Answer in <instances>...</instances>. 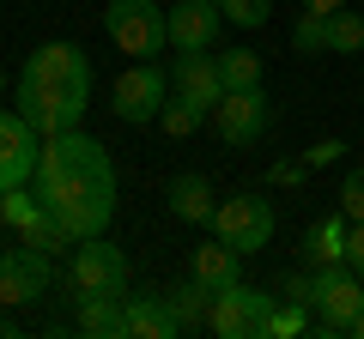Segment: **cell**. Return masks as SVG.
<instances>
[{
	"instance_id": "1",
	"label": "cell",
	"mask_w": 364,
	"mask_h": 339,
	"mask_svg": "<svg viewBox=\"0 0 364 339\" xmlns=\"http://www.w3.org/2000/svg\"><path fill=\"white\" fill-rule=\"evenodd\" d=\"M37 200L73 230V243L104 236L109 218H116V164H109V152L79 128L49 133L37 157Z\"/></svg>"
},
{
	"instance_id": "2",
	"label": "cell",
	"mask_w": 364,
	"mask_h": 339,
	"mask_svg": "<svg viewBox=\"0 0 364 339\" xmlns=\"http://www.w3.org/2000/svg\"><path fill=\"white\" fill-rule=\"evenodd\" d=\"M91 97V61L79 43H43L18 73V116L37 133H67L79 128Z\"/></svg>"
},
{
	"instance_id": "3",
	"label": "cell",
	"mask_w": 364,
	"mask_h": 339,
	"mask_svg": "<svg viewBox=\"0 0 364 339\" xmlns=\"http://www.w3.org/2000/svg\"><path fill=\"white\" fill-rule=\"evenodd\" d=\"M104 30H109V43H116L122 55L152 61V55L170 49V6H158V0H109Z\"/></svg>"
},
{
	"instance_id": "4",
	"label": "cell",
	"mask_w": 364,
	"mask_h": 339,
	"mask_svg": "<svg viewBox=\"0 0 364 339\" xmlns=\"http://www.w3.org/2000/svg\"><path fill=\"white\" fill-rule=\"evenodd\" d=\"M310 303H316V333L340 339V333H352V321L364 315V279L352 273L346 261L340 267H316L310 273Z\"/></svg>"
},
{
	"instance_id": "5",
	"label": "cell",
	"mask_w": 364,
	"mask_h": 339,
	"mask_svg": "<svg viewBox=\"0 0 364 339\" xmlns=\"http://www.w3.org/2000/svg\"><path fill=\"white\" fill-rule=\"evenodd\" d=\"M67 285H73V297H128V255L109 236H85V243H73Z\"/></svg>"
},
{
	"instance_id": "6",
	"label": "cell",
	"mask_w": 364,
	"mask_h": 339,
	"mask_svg": "<svg viewBox=\"0 0 364 339\" xmlns=\"http://www.w3.org/2000/svg\"><path fill=\"white\" fill-rule=\"evenodd\" d=\"M213 236H225L237 255H261V248L273 243V200L255 194V188L219 200V212H213Z\"/></svg>"
},
{
	"instance_id": "7",
	"label": "cell",
	"mask_w": 364,
	"mask_h": 339,
	"mask_svg": "<svg viewBox=\"0 0 364 339\" xmlns=\"http://www.w3.org/2000/svg\"><path fill=\"white\" fill-rule=\"evenodd\" d=\"M273 291H255V285H243V279H231V285L213 297V333L219 339H267V315H273Z\"/></svg>"
},
{
	"instance_id": "8",
	"label": "cell",
	"mask_w": 364,
	"mask_h": 339,
	"mask_svg": "<svg viewBox=\"0 0 364 339\" xmlns=\"http://www.w3.org/2000/svg\"><path fill=\"white\" fill-rule=\"evenodd\" d=\"M164 97H170V73L158 61H134L128 73L116 79V91H109V109H116L122 121H158V109H164Z\"/></svg>"
},
{
	"instance_id": "9",
	"label": "cell",
	"mask_w": 364,
	"mask_h": 339,
	"mask_svg": "<svg viewBox=\"0 0 364 339\" xmlns=\"http://www.w3.org/2000/svg\"><path fill=\"white\" fill-rule=\"evenodd\" d=\"M267 121H273V109H267V97H261V85L225 91L219 104H213V128H219V140L237 145V152H249V145L267 133Z\"/></svg>"
},
{
	"instance_id": "10",
	"label": "cell",
	"mask_w": 364,
	"mask_h": 339,
	"mask_svg": "<svg viewBox=\"0 0 364 339\" xmlns=\"http://www.w3.org/2000/svg\"><path fill=\"white\" fill-rule=\"evenodd\" d=\"M37 157H43L37 128H31L18 109H13V116H0V194L31 182V176H37Z\"/></svg>"
},
{
	"instance_id": "11",
	"label": "cell",
	"mask_w": 364,
	"mask_h": 339,
	"mask_svg": "<svg viewBox=\"0 0 364 339\" xmlns=\"http://www.w3.org/2000/svg\"><path fill=\"white\" fill-rule=\"evenodd\" d=\"M43 291H49V255H37V248H6L0 255V303L6 309H25V303H37Z\"/></svg>"
},
{
	"instance_id": "12",
	"label": "cell",
	"mask_w": 364,
	"mask_h": 339,
	"mask_svg": "<svg viewBox=\"0 0 364 339\" xmlns=\"http://www.w3.org/2000/svg\"><path fill=\"white\" fill-rule=\"evenodd\" d=\"M225 30L219 0H176L170 6V49H213Z\"/></svg>"
},
{
	"instance_id": "13",
	"label": "cell",
	"mask_w": 364,
	"mask_h": 339,
	"mask_svg": "<svg viewBox=\"0 0 364 339\" xmlns=\"http://www.w3.org/2000/svg\"><path fill=\"white\" fill-rule=\"evenodd\" d=\"M170 85L188 91V97H200L207 109L225 97V73H219V61H213L207 49H182L176 61H170Z\"/></svg>"
},
{
	"instance_id": "14",
	"label": "cell",
	"mask_w": 364,
	"mask_h": 339,
	"mask_svg": "<svg viewBox=\"0 0 364 339\" xmlns=\"http://www.w3.org/2000/svg\"><path fill=\"white\" fill-rule=\"evenodd\" d=\"M182 321L170 309V291H134L128 297V339H176Z\"/></svg>"
},
{
	"instance_id": "15",
	"label": "cell",
	"mask_w": 364,
	"mask_h": 339,
	"mask_svg": "<svg viewBox=\"0 0 364 339\" xmlns=\"http://www.w3.org/2000/svg\"><path fill=\"white\" fill-rule=\"evenodd\" d=\"M164 206L176 212L182 224H213V212H219V194H213V182L200 176V170H188V176H176V182L164 188Z\"/></svg>"
},
{
	"instance_id": "16",
	"label": "cell",
	"mask_w": 364,
	"mask_h": 339,
	"mask_svg": "<svg viewBox=\"0 0 364 339\" xmlns=\"http://www.w3.org/2000/svg\"><path fill=\"white\" fill-rule=\"evenodd\" d=\"M346 236H352V218L346 212H334V218H316L310 230H304V267H340L346 261Z\"/></svg>"
},
{
	"instance_id": "17",
	"label": "cell",
	"mask_w": 364,
	"mask_h": 339,
	"mask_svg": "<svg viewBox=\"0 0 364 339\" xmlns=\"http://www.w3.org/2000/svg\"><path fill=\"white\" fill-rule=\"evenodd\" d=\"M73 327L91 339H128V297H73Z\"/></svg>"
},
{
	"instance_id": "18",
	"label": "cell",
	"mask_w": 364,
	"mask_h": 339,
	"mask_svg": "<svg viewBox=\"0 0 364 339\" xmlns=\"http://www.w3.org/2000/svg\"><path fill=\"white\" fill-rule=\"evenodd\" d=\"M188 273H195V279H207L213 291H225L231 279H243V255H237V248L225 243V236H213V243H200L195 255H188Z\"/></svg>"
},
{
	"instance_id": "19",
	"label": "cell",
	"mask_w": 364,
	"mask_h": 339,
	"mask_svg": "<svg viewBox=\"0 0 364 339\" xmlns=\"http://www.w3.org/2000/svg\"><path fill=\"white\" fill-rule=\"evenodd\" d=\"M213 297L219 291L207 285V279H182V285H170V309H176V321H182V333H200V327L213 321Z\"/></svg>"
},
{
	"instance_id": "20",
	"label": "cell",
	"mask_w": 364,
	"mask_h": 339,
	"mask_svg": "<svg viewBox=\"0 0 364 339\" xmlns=\"http://www.w3.org/2000/svg\"><path fill=\"white\" fill-rule=\"evenodd\" d=\"M207 116H213V109L200 104V97H188V91H176V85H170L164 109H158V128H164L170 140H188V133H200V128H207Z\"/></svg>"
},
{
	"instance_id": "21",
	"label": "cell",
	"mask_w": 364,
	"mask_h": 339,
	"mask_svg": "<svg viewBox=\"0 0 364 339\" xmlns=\"http://www.w3.org/2000/svg\"><path fill=\"white\" fill-rule=\"evenodd\" d=\"M18 243H25V248H37V255H61V248H67V243H73V230H67V224H61V218H55V212H49V206H43V212H37V218H31V224H25V230H18Z\"/></svg>"
},
{
	"instance_id": "22",
	"label": "cell",
	"mask_w": 364,
	"mask_h": 339,
	"mask_svg": "<svg viewBox=\"0 0 364 339\" xmlns=\"http://www.w3.org/2000/svg\"><path fill=\"white\" fill-rule=\"evenodd\" d=\"M358 49H364V13H352V6L328 13V55H358Z\"/></svg>"
},
{
	"instance_id": "23",
	"label": "cell",
	"mask_w": 364,
	"mask_h": 339,
	"mask_svg": "<svg viewBox=\"0 0 364 339\" xmlns=\"http://www.w3.org/2000/svg\"><path fill=\"white\" fill-rule=\"evenodd\" d=\"M219 73H225V91H249V85H261V55L255 49H225Z\"/></svg>"
},
{
	"instance_id": "24",
	"label": "cell",
	"mask_w": 364,
	"mask_h": 339,
	"mask_svg": "<svg viewBox=\"0 0 364 339\" xmlns=\"http://www.w3.org/2000/svg\"><path fill=\"white\" fill-rule=\"evenodd\" d=\"M310 303H291V297H279L273 303V315H267V339H298V333H310Z\"/></svg>"
},
{
	"instance_id": "25",
	"label": "cell",
	"mask_w": 364,
	"mask_h": 339,
	"mask_svg": "<svg viewBox=\"0 0 364 339\" xmlns=\"http://www.w3.org/2000/svg\"><path fill=\"white\" fill-rule=\"evenodd\" d=\"M37 212H43V200L25 194V188H6V194H0V224H13V230H25Z\"/></svg>"
},
{
	"instance_id": "26",
	"label": "cell",
	"mask_w": 364,
	"mask_h": 339,
	"mask_svg": "<svg viewBox=\"0 0 364 339\" xmlns=\"http://www.w3.org/2000/svg\"><path fill=\"white\" fill-rule=\"evenodd\" d=\"M225 6V25H243V30H261L273 18V0H219Z\"/></svg>"
},
{
	"instance_id": "27",
	"label": "cell",
	"mask_w": 364,
	"mask_h": 339,
	"mask_svg": "<svg viewBox=\"0 0 364 339\" xmlns=\"http://www.w3.org/2000/svg\"><path fill=\"white\" fill-rule=\"evenodd\" d=\"M291 43H298V55H328V18L322 13H298Z\"/></svg>"
},
{
	"instance_id": "28",
	"label": "cell",
	"mask_w": 364,
	"mask_h": 339,
	"mask_svg": "<svg viewBox=\"0 0 364 339\" xmlns=\"http://www.w3.org/2000/svg\"><path fill=\"white\" fill-rule=\"evenodd\" d=\"M340 212H346L352 224H364V164L346 170V182H340Z\"/></svg>"
},
{
	"instance_id": "29",
	"label": "cell",
	"mask_w": 364,
	"mask_h": 339,
	"mask_svg": "<svg viewBox=\"0 0 364 339\" xmlns=\"http://www.w3.org/2000/svg\"><path fill=\"white\" fill-rule=\"evenodd\" d=\"M346 152H352V145H346V140H334V133H328V140H316L310 152H304V164H310V170H328V164H340V157H346Z\"/></svg>"
},
{
	"instance_id": "30",
	"label": "cell",
	"mask_w": 364,
	"mask_h": 339,
	"mask_svg": "<svg viewBox=\"0 0 364 339\" xmlns=\"http://www.w3.org/2000/svg\"><path fill=\"white\" fill-rule=\"evenodd\" d=\"M304 176H310V164H304V157H279V164H273V188H298Z\"/></svg>"
},
{
	"instance_id": "31",
	"label": "cell",
	"mask_w": 364,
	"mask_h": 339,
	"mask_svg": "<svg viewBox=\"0 0 364 339\" xmlns=\"http://www.w3.org/2000/svg\"><path fill=\"white\" fill-rule=\"evenodd\" d=\"M346 267L364 279V224H352V236H346Z\"/></svg>"
},
{
	"instance_id": "32",
	"label": "cell",
	"mask_w": 364,
	"mask_h": 339,
	"mask_svg": "<svg viewBox=\"0 0 364 339\" xmlns=\"http://www.w3.org/2000/svg\"><path fill=\"white\" fill-rule=\"evenodd\" d=\"M279 291H286L291 303H310V273H286V279H279Z\"/></svg>"
},
{
	"instance_id": "33",
	"label": "cell",
	"mask_w": 364,
	"mask_h": 339,
	"mask_svg": "<svg viewBox=\"0 0 364 339\" xmlns=\"http://www.w3.org/2000/svg\"><path fill=\"white\" fill-rule=\"evenodd\" d=\"M298 6H304V13H322V18H328V13H340L346 0H298Z\"/></svg>"
},
{
	"instance_id": "34",
	"label": "cell",
	"mask_w": 364,
	"mask_h": 339,
	"mask_svg": "<svg viewBox=\"0 0 364 339\" xmlns=\"http://www.w3.org/2000/svg\"><path fill=\"white\" fill-rule=\"evenodd\" d=\"M352 339H364V315H358V321H352Z\"/></svg>"
},
{
	"instance_id": "35",
	"label": "cell",
	"mask_w": 364,
	"mask_h": 339,
	"mask_svg": "<svg viewBox=\"0 0 364 339\" xmlns=\"http://www.w3.org/2000/svg\"><path fill=\"white\" fill-rule=\"evenodd\" d=\"M0 91H6V67H0Z\"/></svg>"
},
{
	"instance_id": "36",
	"label": "cell",
	"mask_w": 364,
	"mask_h": 339,
	"mask_svg": "<svg viewBox=\"0 0 364 339\" xmlns=\"http://www.w3.org/2000/svg\"><path fill=\"white\" fill-rule=\"evenodd\" d=\"M0 309H6V303H0Z\"/></svg>"
}]
</instances>
